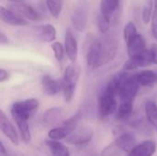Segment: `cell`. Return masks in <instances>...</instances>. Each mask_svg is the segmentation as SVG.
<instances>
[{
    "mask_svg": "<svg viewBox=\"0 0 157 156\" xmlns=\"http://www.w3.org/2000/svg\"><path fill=\"white\" fill-rule=\"evenodd\" d=\"M119 151H121V150L117 146L116 143L113 142L112 143L109 144L108 146H106L102 150V152L100 154V156H115L119 153Z\"/></svg>",
    "mask_w": 157,
    "mask_h": 156,
    "instance_id": "32",
    "label": "cell"
},
{
    "mask_svg": "<svg viewBox=\"0 0 157 156\" xmlns=\"http://www.w3.org/2000/svg\"><path fill=\"white\" fill-rule=\"evenodd\" d=\"M46 145L48 146L52 156H70L68 148L62 143L58 141L47 140Z\"/></svg>",
    "mask_w": 157,
    "mask_h": 156,
    "instance_id": "21",
    "label": "cell"
},
{
    "mask_svg": "<svg viewBox=\"0 0 157 156\" xmlns=\"http://www.w3.org/2000/svg\"><path fill=\"white\" fill-rule=\"evenodd\" d=\"M86 67L89 71L100 67V40H94L88 46L86 55Z\"/></svg>",
    "mask_w": 157,
    "mask_h": 156,
    "instance_id": "9",
    "label": "cell"
},
{
    "mask_svg": "<svg viewBox=\"0 0 157 156\" xmlns=\"http://www.w3.org/2000/svg\"><path fill=\"white\" fill-rule=\"evenodd\" d=\"M153 63V56L150 49H146L142 52L130 57L123 65V71H132L140 67L149 66Z\"/></svg>",
    "mask_w": 157,
    "mask_h": 156,
    "instance_id": "7",
    "label": "cell"
},
{
    "mask_svg": "<svg viewBox=\"0 0 157 156\" xmlns=\"http://www.w3.org/2000/svg\"><path fill=\"white\" fill-rule=\"evenodd\" d=\"M52 49L53 51V54H54L55 59L57 60V62L61 63L63 60L64 53H65L64 46H63V44L61 42L55 41L52 44Z\"/></svg>",
    "mask_w": 157,
    "mask_h": 156,
    "instance_id": "30",
    "label": "cell"
},
{
    "mask_svg": "<svg viewBox=\"0 0 157 156\" xmlns=\"http://www.w3.org/2000/svg\"><path fill=\"white\" fill-rule=\"evenodd\" d=\"M35 37L42 42H52L56 39V29L52 24L37 26L33 29Z\"/></svg>",
    "mask_w": 157,
    "mask_h": 156,
    "instance_id": "13",
    "label": "cell"
},
{
    "mask_svg": "<svg viewBox=\"0 0 157 156\" xmlns=\"http://www.w3.org/2000/svg\"><path fill=\"white\" fill-rule=\"evenodd\" d=\"M0 156H8V154L5 148L3 142H1V143H0Z\"/></svg>",
    "mask_w": 157,
    "mask_h": 156,
    "instance_id": "36",
    "label": "cell"
},
{
    "mask_svg": "<svg viewBox=\"0 0 157 156\" xmlns=\"http://www.w3.org/2000/svg\"><path fill=\"white\" fill-rule=\"evenodd\" d=\"M121 0H100V14L111 17L118 9Z\"/></svg>",
    "mask_w": 157,
    "mask_h": 156,
    "instance_id": "24",
    "label": "cell"
},
{
    "mask_svg": "<svg viewBox=\"0 0 157 156\" xmlns=\"http://www.w3.org/2000/svg\"><path fill=\"white\" fill-rule=\"evenodd\" d=\"M156 152V144L154 141L147 140L137 144L128 156H153Z\"/></svg>",
    "mask_w": 157,
    "mask_h": 156,
    "instance_id": "16",
    "label": "cell"
},
{
    "mask_svg": "<svg viewBox=\"0 0 157 156\" xmlns=\"http://www.w3.org/2000/svg\"><path fill=\"white\" fill-rule=\"evenodd\" d=\"M8 39H7V37L3 33V32H1L0 33V44L1 45H6V44H8Z\"/></svg>",
    "mask_w": 157,
    "mask_h": 156,
    "instance_id": "35",
    "label": "cell"
},
{
    "mask_svg": "<svg viewBox=\"0 0 157 156\" xmlns=\"http://www.w3.org/2000/svg\"><path fill=\"white\" fill-rule=\"evenodd\" d=\"M0 129L2 133L14 144L19 143V133L3 110L0 111Z\"/></svg>",
    "mask_w": 157,
    "mask_h": 156,
    "instance_id": "10",
    "label": "cell"
},
{
    "mask_svg": "<svg viewBox=\"0 0 157 156\" xmlns=\"http://www.w3.org/2000/svg\"><path fill=\"white\" fill-rule=\"evenodd\" d=\"M12 1H16V2H18V0H12Z\"/></svg>",
    "mask_w": 157,
    "mask_h": 156,
    "instance_id": "38",
    "label": "cell"
},
{
    "mask_svg": "<svg viewBox=\"0 0 157 156\" xmlns=\"http://www.w3.org/2000/svg\"><path fill=\"white\" fill-rule=\"evenodd\" d=\"M154 11L151 18V30H152V35L155 38V40L157 41V0H155L154 3Z\"/></svg>",
    "mask_w": 157,
    "mask_h": 156,
    "instance_id": "31",
    "label": "cell"
},
{
    "mask_svg": "<svg viewBox=\"0 0 157 156\" xmlns=\"http://www.w3.org/2000/svg\"><path fill=\"white\" fill-rule=\"evenodd\" d=\"M0 16H1V20L10 26H18V27H23L27 26L29 22L20 15L17 13L14 12L10 8H6L4 6H1L0 8Z\"/></svg>",
    "mask_w": 157,
    "mask_h": 156,
    "instance_id": "12",
    "label": "cell"
},
{
    "mask_svg": "<svg viewBox=\"0 0 157 156\" xmlns=\"http://www.w3.org/2000/svg\"><path fill=\"white\" fill-rule=\"evenodd\" d=\"M118 103L116 99V96L102 92L101 96L99 97L98 101V114L100 119H106L113 113H116L118 109Z\"/></svg>",
    "mask_w": 157,
    "mask_h": 156,
    "instance_id": "6",
    "label": "cell"
},
{
    "mask_svg": "<svg viewBox=\"0 0 157 156\" xmlns=\"http://www.w3.org/2000/svg\"><path fill=\"white\" fill-rule=\"evenodd\" d=\"M9 8L26 19H29L31 21H40L41 19V17L39 14V12H37L32 6L25 3L15 2L14 4L10 5Z\"/></svg>",
    "mask_w": 157,
    "mask_h": 156,
    "instance_id": "11",
    "label": "cell"
},
{
    "mask_svg": "<svg viewBox=\"0 0 157 156\" xmlns=\"http://www.w3.org/2000/svg\"><path fill=\"white\" fill-rule=\"evenodd\" d=\"M110 18L111 17L99 14L98 17V28L102 34H107L110 28Z\"/></svg>",
    "mask_w": 157,
    "mask_h": 156,
    "instance_id": "29",
    "label": "cell"
},
{
    "mask_svg": "<svg viewBox=\"0 0 157 156\" xmlns=\"http://www.w3.org/2000/svg\"><path fill=\"white\" fill-rule=\"evenodd\" d=\"M132 102H122L116 111V120L120 121L128 120L132 114Z\"/></svg>",
    "mask_w": 157,
    "mask_h": 156,
    "instance_id": "23",
    "label": "cell"
},
{
    "mask_svg": "<svg viewBox=\"0 0 157 156\" xmlns=\"http://www.w3.org/2000/svg\"><path fill=\"white\" fill-rule=\"evenodd\" d=\"M64 49L68 59L74 63L78 56V44L71 29H67L64 36Z\"/></svg>",
    "mask_w": 157,
    "mask_h": 156,
    "instance_id": "14",
    "label": "cell"
},
{
    "mask_svg": "<svg viewBox=\"0 0 157 156\" xmlns=\"http://www.w3.org/2000/svg\"><path fill=\"white\" fill-rule=\"evenodd\" d=\"M46 6L53 17H58L63 9V0H45Z\"/></svg>",
    "mask_w": 157,
    "mask_h": 156,
    "instance_id": "26",
    "label": "cell"
},
{
    "mask_svg": "<svg viewBox=\"0 0 157 156\" xmlns=\"http://www.w3.org/2000/svg\"><path fill=\"white\" fill-rule=\"evenodd\" d=\"M145 114L148 121L155 127H157V104L153 100H148L144 106Z\"/></svg>",
    "mask_w": 157,
    "mask_h": 156,
    "instance_id": "25",
    "label": "cell"
},
{
    "mask_svg": "<svg viewBox=\"0 0 157 156\" xmlns=\"http://www.w3.org/2000/svg\"><path fill=\"white\" fill-rule=\"evenodd\" d=\"M94 136V130L89 125L77 126L66 138V142L72 145H84L89 143Z\"/></svg>",
    "mask_w": 157,
    "mask_h": 156,
    "instance_id": "5",
    "label": "cell"
},
{
    "mask_svg": "<svg viewBox=\"0 0 157 156\" xmlns=\"http://www.w3.org/2000/svg\"><path fill=\"white\" fill-rule=\"evenodd\" d=\"M137 34H138V32H137V29H136V26L134 25V23L132 21L128 22L123 29V39H124L126 44H128Z\"/></svg>",
    "mask_w": 157,
    "mask_h": 156,
    "instance_id": "28",
    "label": "cell"
},
{
    "mask_svg": "<svg viewBox=\"0 0 157 156\" xmlns=\"http://www.w3.org/2000/svg\"><path fill=\"white\" fill-rule=\"evenodd\" d=\"M41 90L46 96H55L62 91L61 81L53 79L49 74H45L41 78Z\"/></svg>",
    "mask_w": 157,
    "mask_h": 156,
    "instance_id": "15",
    "label": "cell"
},
{
    "mask_svg": "<svg viewBox=\"0 0 157 156\" xmlns=\"http://www.w3.org/2000/svg\"><path fill=\"white\" fill-rule=\"evenodd\" d=\"M154 3H155V0H146L144 5L143 12H142V18L144 24H148L152 18L154 6H155Z\"/></svg>",
    "mask_w": 157,
    "mask_h": 156,
    "instance_id": "27",
    "label": "cell"
},
{
    "mask_svg": "<svg viewBox=\"0 0 157 156\" xmlns=\"http://www.w3.org/2000/svg\"><path fill=\"white\" fill-rule=\"evenodd\" d=\"M80 156H96L94 154H90V153H88V154H81Z\"/></svg>",
    "mask_w": 157,
    "mask_h": 156,
    "instance_id": "37",
    "label": "cell"
},
{
    "mask_svg": "<svg viewBox=\"0 0 157 156\" xmlns=\"http://www.w3.org/2000/svg\"><path fill=\"white\" fill-rule=\"evenodd\" d=\"M80 74L81 69L79 65L75 63L69 64L64 70L63 78L61 80V84L63 98L66 102H70L75 96Z\"/></svg>",
    "mask_w": 157,
    "mask_h": 156,
    "instance_id": "1",
    "label": "cell"
},
{
    "mask_svg": "<svg viewBox=\"0 0 157 156\" xmlns=\"http://www.w3.org/2000/svg\"><path fill=\"white\" fill-rule=\"evenodd\" d=\"M40 103L38 99L29 98L14 102L10 108V113L13 120H29V119L39 108Z\"/></svg>",
    "mask_w": 157,
    "mask_h": 156,
    "instance_id": "2",
    "label": "cell"
},
{
    "mask_svg": "<svg viewBox=\"0 0 157 156\" xmlns=\"http://www.w3.org/2000/svg\"><path fill=\"white\" fill-rule=\"evenodd\" d=\"M9 78V74L3 68L0 69V82L3 83Z\"/></svg>",
    "mask_w": 157,
    "mask_h": 156,
    "instance_id": "34",
    "label": "cell"
},
{
    "mask_svg": "<svg viewBox=\"0 0 157 156\" xmlns=\"http://www.w3.org/2000/svg\"><path fill=\"white\" fill-rule=\"evenodd\" d=\"M151 52H152V56H153V63L156 64L157 65V44L154 43L152 44L151 48Z\"/></svg>",
    "mask_w": 157,
    "mask_h": 156,
    "instance_id": "33",
    "label": "cell"
},
{
    "mask_svg": "<svg viewBox=\"0 0 157 156\" xmlns=\"http://www.w3.org/2000/svg\"><path fill=\"white\" fill-rule=\"evenodd\" d=\"M87 12H88V8L86 4L79 5L73 11L71 15V23L73 28L76 31L82 32L86 29Z\"/></svg>",
    "mask_w": 157,
    "mask_h": 156,
    "instance_id": "8",
    "label": "cell"
},
{
    "mask_svg": "<svg viewBox=\"0 0 157 156\" xmlns=\"http://www.w3.org/2000/svg\"><path fill=\"white\" fill-rule=\"evenodd\" d=\"M63 109L62 108L54 107L45 111L43 114V121L47 125H54L60 121V120L63 118Z\"/></svg>",
    "mask_w": 157,
    "mask_h": 156,
    "instance_id": "19",
    "label": "cell"
},
{
    "mask_svg": "<svg viewBox=\"0 0 157 156\" xmlns=\"http://www.w3.org/2000/svg\"><path fill=\"white\" fill-rule=\"evenodd\" d=\"M118 52V41L113 36H106L100 40V63L99 66L111 62Z\"/></svg>",
    "mask_w": 157,
    "mask_h": 156,
    "instance_id": "4",
    "label": "cell"
},
{
    "mask_svg": "<svg viewBox=\"0 0 157 156\" xmlns=\"http://www.w3.org/2000/svg\"><path fill=\"white\" fill-rule=\"evenodd\" d=\"M145 45H146V42H145V40H144V36L138 33L127 44V51H128L129 58L142 52L144 50H146Z\"/></svg>",
    "mask_w": 157,
    "mask_h": 156,
    "instance_id": "18",
    "label": "cell"
},
{
    "mask_svg": "<svg viewBox=\"0 0 157 156\" xmlns=\"http://www.w3.org/2000/svg\"><path fill=\"white\" fill-rule=\"evenodd\" d=\"M17 131L19 133V137L25 144H28L31 141V134H30V130L29 126L28 120H15Z\"/></svg>",
    "mask_w": 157,
    "mask_h": 156,
    "instance_id": "22",
    "label": "cell"
},
{
    "mask_svg": "<svg viewBox=\"0 0 157 156\" xmlns=\"http://www.w3.org/2000/svg\"><path fill=\"white\" fill-rule=\"evenodd\" d=\"M136 79L140 86H148L154 85L157 82V73L153 70H144L135 74Z\"/></svg>",
    "mask_w": 157,
    "mask_h": 156,
    "instance_id": "20",
    "label": "cell"
},
{
    "mask_svg": "<svg viewBox=\"0 0 157 156\" xmlns=\"http://www.w3.org/2000/svg\"><path fill=\"white\" fill-rule=\"evenodd\" d=\"M139 87L140 85L136 79L135 74H131L125 72L119 88L118 96L121 97L122 102H132L138 94Z\"/></svg>",
    "mask_w": 157,
    "mask_h": 156,
    "instance_id": "3",
    "label": "cell"
},
{
    "mask_svg": "<svg viewBox=\"0 0 157 156\" xmlns=\"http://www.w3.org/2000/svg\"><path fill=\"white\" fill-rule=\"evenodd\" d=\"M114 142L116 143L117 146L119 147L121 151L126 152L128 154H130L132 151V149L137 145L135 136L130 132L121 134Z\"/></svg>",
    "mask_w": 157,
    "mask_h": 156,
    "instance_id": "17",
    "label": "cell"
}]
</instances>
